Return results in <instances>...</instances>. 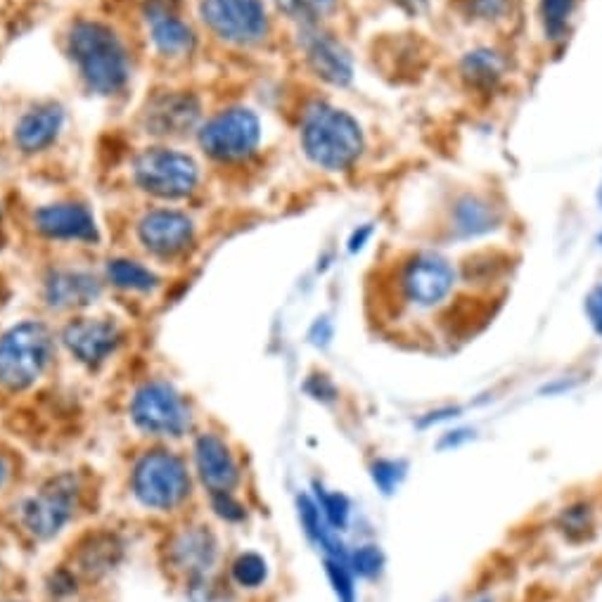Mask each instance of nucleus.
<instances>
[{
	"mask_svg": "<svg viewBox=\"0 0 602 602\" xmlns=\"http://www.w3.org/2000/svg\"><path fill=\"white\" fill-rule=\"evenodd\" d=\"M69 55L88 88L100 96H115L129 81V55L107 24L79 22L71 27Z\"/></svg>",
	"mask_w": 602,
	"mask_h": 602,
	"instance_id": "f257e3e1",
	"label": "nucleus"
},
{
	"mask_svg": "<svg viewBox=\"0 0 602 602\" xmlns=\"http://www.w3.org/2000/svg\"><path fill=\"white\" fill-rule=\"evenodd\" d=\"M304 150L314 164L327 171H344L363 152V131L358 121L325 102H314L306 109L302 124Z\"/></svg>",
	"mask_w": 602,
	"mask_h": 602,
	"instance_id": "f03ea898",
	"label": "nucleus"
},
{
	"mask_svg": "<svg viewBox=\"0 0 602 602\" xmlns=\"http://www.w3.org/2000/svg\"><path fill=\"white\" fill-rule=\"evenodd\" d=\"M52 358V335L48 325L24 320L0 337V385L22 392L39 379Z\"/></svg>",
	"mask_w": 602,
	"mask_h": 602,
	"instance_id": "7ed1b4c3",
	"label": "nucleus"
},
{
	"mask_svg": "<svg viewBox=\"0 0 602 602\" xmlns=\"http://www.w3.org/2000/svg\"><path fill=\"white\" fill-rule=\"evenodd\" d=\"M134 496L152 510H174L190 496V474L171 451H148L134 467Z\"/></svg>",
	"mask_w": 602,
	"mask_h": 602,
	"instance_id": "20e7f679",
	"label": "nucleus"
},
{
	"mask_svg": "<svg viewBox=\"0 0 602 602\" xmlns=\"http://www.w3.org/2000/svg\"><path fill=\"white\" fill-rule=\"evenodd\" d=\"M131 420L138 430L152 436H184L190 430L193 415L186 398L169 382H145L134 394Z\"/></svg>",
	"mask_w": 602,
	"mask_h": 602,
	"instance_id": "39448f33",
	"label": "nucleus"
},
{
	"mask_svg": "<svg viewBox=\"0 0 602 602\" xmlns=\"http://www.w3.org/2000/svg\"><path fill=\"white\" fill-rule=\"evenodd\" d=\"M81 496V486L75 474H58L43 484L39 494L24 501L22 505V524L29 534L48 541L58 536L67 522L75 517Z\"/></svg>",
	"mask_w": 602,
	"mask_h": 602,
	"instance_id": "423d86ee",
	"label": "nucleus"
},
{
	"mask_svg": "<svg viewBox=\"0 0 602 602\" xmlns=\"http://www.w3.org/2000/svg\"><path fill=\"white\" fill-rule=\"evenodd\" d=\"M134 176L145 193L164 199H180L195 190L199 171L188 155L157 148L136 159Z\"/></svg>",
	"mask_w": 602,
	"mask_h": 602,
	"instance_id": "0eeeda50",
	"label": "nucleus"
},
{
	"mask_svg": "<svg viewBox=\"0 0 602 602\" xmlns=\"http://www.w3.org/2000/svg\"><path fill=\"white\" fill-rule=\"evenodd\" d=\"M261 140V124L249 109H228L207 121L199 131V145L218 161H237L249 157Z\"/></svg>",
	"mask_w": 602,
	"mask_h": 602,
	"instance_id": "6e6552de",
	"label": "nucleus"
},
{
	"mask_svg": "<svg viewBox=\"0 0 602 602\" xmlns=\"http://www.w3.org/2000/svg\"><path fill=\"white\" fill-rule=\"evenodd\" d=\"M199 12L216 36L237 46L259 43L268 33V14L261 0H203Z\"/></svg>",
	"mask_w": 602,
	"mask_h": 602,
	"instance_id": "1a4fd4ad",
	"label": "nucleus"
},
{
	"mask_svg": "<svg viewBox=\"0 0 602 602\" xmlns=\"http://www.w3.org/2000/svg\"><path fill=\"white\" fill-rule=\"evenodd\" d=\"M455 270L442 254L423 251L411 259L404 270V295L417 306L442 304L453 289Z\"/></svg>",
	"mask_w": 602,
	"mask_h": 602,
	"instance_id": "9d476101",
	"label": "nucleus"
},
{
	"mask_svg": "<svg viewBox=\"0 0 602 602\" xmlns=\"http://www.w3.org/2000/svg\"><path fill=\"white\" fill-rule=\"evenodd\" d=\"M138 237L145 249L157 254V257H176L184 254L195 237L193 221L180 211L157 209L142 216L138 224Z\"/></svg>",
	"mask_w": 602,
	"mask_h": 602,
	"instance_id": "9b49d317",
	"label": "nucleus"
},
{
	"mask_svg": "<svg viewBox=\"0 0 602 602\" xmlns=\"http://www.w3.org/2000/svg\"><path fill=\"white\" fill-rule=\"evenodd\" d=\"M302 48L306 52L308 65H312V69L323 81L333 86L352 83L354 79L352 55L333 33L318 29L316 24H308L302 31Z\"/></svg>",
	"mask_w": 602,
	"mask_h": 602,
	"instance_id": "f8f14e48",
	"label": "nucleus"
},
{
	"mask_svg": "<svg viewBox=\"0 0 602 602\" xmlns=\"http://www.w3.org/2000/svg\"><path fill=\"white\" fill-rule=\"evenodd\" d=\"M62 342L75 358L86 363V366H100L102 361L117 352V346L121 344V330L117 323L102 318H79L65 327Z\"/></svg>",
	"mask_w": 602,
	"mask_h": 602,
	"instance_id": "ddd939ff",
	"label": "nucleus"
},
{
	"mask_svg": "<svg viewBox=\"0 0 602 602\" xmlns=\"http://www.w3.org/2000/svg\"><path fill=\"white\" fill-rule=\"evenodd\" d=\"M145 20H148L155 48L167 58H180L195 48V31L180 17L178 0H148Z\"/></svg>",
	"mask_w": 602,
	"mask_h": 602,
	"instance_id": "4468645a",
	"label": "nucleus"
},
{
	"mask_svg": "<svg viewBox=\"0 0 602 602\" xmlns=\"http://www.w3.org/2000/svg\"><path fill=\"white\" fill-rule=\"evenodd\" d=\"M195 463L205 486L211 494L233 491L240 482V467L235 463L230 446L218 434H203L195 444Z\"/></svg>",
	"mask_w": 602,
	"mask_h": 602,
	"instance_id": "2eb2a0df",
	"label": "nucleus"
},
{
	"mask_svg": "<svg viewBox=\"0 0 602 602\" xmlns=\"http://www.w3.org/2000/svg\"><path fill=\"white\" fill-rule=\"evenodd\" d=\"M33 224L50 240H77L96 243L98 226L96 218L81 205H50L36 211Z\"/></svg>",
	"mask_w": 602,
	"mask_h": 602,
	"instance_id": "dca6fc26",
	"label": "nucleus"
},
{
	"mask_svg": "<svg viewBox=\"0 0 602 602\" xmlns=\"http://www.w3.org/2000/svg\"><path fill=\"white\" fill-rule=\"evenodd\" d=\"M218 543L207 526H193L180 532L169 549L171 564L190 576V581L209 576L211 568L216 564Z\"/></svg>",
	"mask_w": 602,
	"mask_h": 602,
	"instance_id": "f3484780",
	"label": "nucleus"
},
{
	"mask_svg": "<svg viewBox=\"0 0 602 602\" xmlns=\"http://www.w3.org/2000/svg\"><path fill=\"white\" fill-rule=\"evenodd\" d=\"M199 119V102L190 93H167L157 98L145 115L148 131L155 136H184Z\"/></svg>",
	"mask_w": 602,
	"mask_h": 602,
	"instance_id": "a211bd4d",
	"label": "nucleus"
},
{
	"mask_svg": "<svg viewBox=\"0 0 602 602\" xmlns=\"http://www.w3.org/2000/svg\"><path fill=\"white\" fill-rule=\"evenodd\" d=\"M100 283L81 270H55L46 283V302L52 308H79L100 297Z\"/></svg>",
	"mask_w": 602,
	"mask_h": 602,
	"instance_id": "6ab92c4d",
	"label": "nucleus"
},
{
	"mask_svg": "<svg viewBox=\"0 0 602 602\" xmlns=\"http://www.w3.org/2000/svg\"><path fill=\"white\" fill-rule=\"evenodd\" d=\"M65 112L58 105H41L24 115L14 129V140L24 152H41L58 138Z\"/></svg>",
	"mask_w": 602,
	"mask_h": 602,
	"instance_id": "aec40b11",
	"label": "nucleus"
},
{
	"mask_svg": "<svg viewBox=\"0 0 602 602\" xmlns=\"http://www.w3.org/2000/svg\"><path fill=\"white\" fill-rule=\"evenodd\" d=\"M501 224L499 209L486 203L484 197L467 195L463 197L453 211V228L461 237H480L496 230Z\"/></svg>",
	"mask_w": 602,
	"mask_h": 602,
	"instance_id": "412c9836",
	"label": "nucleus"
},
{
	"mask_svg": "<svg viewBox=\"0 0 602 602\" xmlns=\"http://www.w3.org/2000/svg\"><path fill=\"white\" fill-rule=\"evenodd\" d=\"M463 77L474 88H494L503 77V60L491 50H472L463 58Z\"/></svg>",
	"mask_w": 602,
	"mask_h": 602,
	"instance_id": "4be33fe9",
	"label": "nucleus"
},
{
	"mask_svg": "<svg viewBox=\"0 0 602 602\" xmlns=\"http://www.w3.org/2000/svg\"><path fill=\"white\" fill-rule=\"evenodd\" d=\"M107 278L119 289L129 292H150L157 287L159 278L150 268H145L131 259H112L107 264Z\"/></svg>",
	"mask_w": 602,
	"mask_h": 602,
	"instance_id": "5701e85b",
	"label": "nucleus"
},
{
	"mask_svg": "<svg viewBox=\"0 0 602 602\" xmlns=\"http://www.w3.org/2000/svg\"><path fill=\"white\" fill-rule=\"evenodd\" d=\"M119 555H121V545L117 543V539L109 534H98L88 539V543L81 549L79 562L83 572L102 574L115 568Z\"/></svg>",
	"mask_w": 602,
	"mask_h": 602,
	"instance_id": "b1692460",
	"label": "nucleus"
},
{
	"mask_svg": "<svg viewBox=\"0 0 602 602\" xmlns=\"http://www.w3.org/2000/svg\"><path fill=\"white\" fill-rule=\"evenodd\" d=\"M314 486H316V503L320 507L323 517L335 529V532H342V529H346V524H349V515H352L349 499L339 494V491H327L318 482Z\"/></svg>",
	"mask_w": 602,
	"mask_h": 602,
	"instance_id": "393cba45",
	"label": "nucleus"
},
{
	"mask_svg": "<svg viewBox=\"0 0 602 602\" xmlns=\"http://www.w3.org/2000/svg\"><path fill=\"white\" fill-rule=\"evenodd\" d=\"M276 3L292 20H299L304 27H308L323 20L325 14H330L337 0H276Z\"/></svg>",
	"mask_w": 602,
	"mask_h": 602,
	"instance_id": "a878e982",
	"label": "nucleus"
},
{
	"mask_svg": "<svg viewBox=\"0 0 602 602\" xmlns=\"http://www.w3.org/2000/svg\"><path fill=\"white\" fill-rule=\"evenodd\" d=\"M233 579L243 589H259L268 579V564L259 553H243L233 562Z\"/></svg>",
	"mask_w": 602,
	"mask_h": 602,
	"instance_id": "bb28decb",
	"label": "nucleus"
},
{
	"mask_svg": "<svg viewBox=\"0 0 602 602\" xmlns=\"http://www.w3.org/2000/svg\"><path fill=\"white\" fill-rule=\"evenodd\" d=\"M574 10V0H541V17L549 39H562Z\"/></svg>",
	"mask_w": 602,
	"mask_h": 602,
	"instance_id": "cd10ccee",
	"label": "nucleus"
},
{
	"mask_svg": "<svg viewBox=\"0 0 602 602\" xmlns=\"http://www.w3.org/2000/svg\"><path fill=\"white\" fill-rule=\"evenodd\" d=\"M408 474V463L406 461H392V458H379L371 467V477L375 486L382 491L385 496H392L394 491L401 486V482L406 480Z\"/></svg>",
	"mask_w": 602,
	"mask_h": 602,
	"instance_id": "c85d7f7f",
	"label": "nucleus"
},
{
	"mask_svg": "<svg viewBox=\"0 0 602 602\" xmlns=\"http://www.w3.org/2000/svg\"><path fill=\"white\" fill-rule=\"evenodd\" d=\"M325 574H327V581H330V586H333L339 602H356L354 572L349 570V562L325 557Z\"/></svg>",
	"mask_w": 602,
	"mask_h": 602,
	"instance_id": "c756f323",
	"label": "nucleus"
},
{
	"mask_svg": "<svg viewBox=\"0 0 602 602\" xmlns=\"http://www.w3.org/2000/svg\"><path fill=\"white\" fill-rule=\"evenodd\" d=\"M382 568H385V553L377 545H361V549L349 553V570L354 576L361 579H375Z\"/></svg>",
	"mask_w": 602,
	"mask_h": 602,
	"instance_id": "7c9ffc66",
	"label": "nucleus"
},
{
	"mask_svg": "<svg viewBox=\"0 0 602 602\" xmlns=\"http://www.w3.org/2000/svg\"><path fill=\"white\" fill-rule=\"evenodd\" d=\"M211 507L218 517L226 522H240L245 520V507L233 499L230 491H221V494H211Z\"/></svg>",
	"mask_w": 602,
	"mask_h": 602,
	"instance_id": "2f4dec72",
	"label": "nucleus"
},
{
	"mask_svg": "<svg viewBox=\"0 0 602 602\" xmlns=\"http://www.w3.org/2000/svg\"><path fill=\"white\" fill-rule=\"evenodd\" d=\"M190 598H193V602H228V595L224 591L214 589V583L209 581V576L193 581Z\"/></svg>",
	"mask_w": 602,
	"mask_h": 602,
	"instance_id": "473e14b6",
	"label": "nucleus"
},
{
	"mask_svg": "<svg viewBox=\"0 0 602 602\" xmlns=\"http://www.w3.org/2000/svg\"><path fill=\"white\" fill-rule=\"evenodd\" d=\"M591 524V513H589V505H576V507H570L562 513V526L564 532H583Z\"/></svg>",
	"mask_w": 602,
	"mask_h": 602,
	"instance_id": "72a5a7b5",
	"label": "nucleus"
},
{
	"mask_svg": "<svg viewBox=\"0 0 602 602\" xmlns=\"http://www.w3.org/2000/svg\"><path fill=\"white\" fill-rule=\"evenodd\" d=\"M306 394H312L314 398L318 401H335L337 396V389L330 379H327L325 375H314V377H308L306 379V385H304Z\"/></svg>",
	"mask_w": 602,
	"mask_h": 602,
	"instance_id": "f704fd0d",
	"label": "nucleus"
},
{
	"mask_svg": "<svg viewBox=\"0 0 602 602\" xmlns=\"http://www.w3.org/2000/svg\"><path fill=\"white\" fill-rule=\"evenodd\" d=\"M586 316L593 325V330L602 337V285L591 289V295L586 297Z\"/></svg>",
	"mask_w": 602,
	"mask_h": 602,
	"instance_id": "c9c22d12",
	"label": "nucleus"
},
{
	"mask_svg": "<svg viewBox=\"0 0 602 602\" xmlns=\"http://www.w3.org/2000/svg\"><path fill=\"white\" fill-rule=\"evenodd\" d=\"M308 339H312V344L316 346H325L327 342L333 339V325L327 318H318L312 327V333H308Z\"/></svg>",
	"mask_w": 602,
	"mask_h": 602,
	"instance_id": "e433bc0d",
	"label": "nucleus"
},
{
	"mask_svg": "<svg viewBox=\"0 0 602 602\" xmlns=\"http://www.w3.org/2000/svg\"><path fill=\"white\" fill-rule=\"evenodd\" d=\"M461 415V408H442V411H432L427 413L423 420H420L417 427H432V425H440V423H446V420L451 417H458Z\"/></svg>",
	"mask_w": 602,
	"mask_h": 602,
	"instance_id": "4c0bfd02",
	"label": "nucleus"
},
{
	"mask_svg": "<svg viewBox=\"0 0 602 602\" xmlns=\"http://www.w3.org/2000/svg\"><path fill=\"white\" fill-rule=\"evenodd\" d=\"M371 235H373V228H371V226H363V228L354 230L352 240H349V251H352V254L361 251L363 247H366V243H368V237H371Z\"/></svg>",
	"mask_w": 602,
	"mask_h": 602,
	"instance_id": "58836bf2",
	"label": "nucleus"
},
{
	"mask_svg": "<svg viewBox=\"0 0 602 602\" xmlns=\"http://www.w3.org/2000/svg\"><path fill=\"white\" fill-rule=\"evenodd\" d=\"M470 440V432L467 430H455V432H448L446 436H444V440L440 442V448L444 451V448H455V446H461L463 442H467Z\"/></svg>",
	"mask_w": 602,
	"mask_h": 602,
	"instance_id": "ea45409f",
	"label": "nucleus"
},
{
	"mask_svg": "<svg viewBox=\"0 0 602 602\" xmlns=\"http://www.w3.org/2000/svg\"><path fill=\"white\" fill-rule=\"evenodd\" d=\"M394 3H398L401 8L408 10V12H420L427 6V0H394Z\"/></svg>",
	"mask_w": 602,
	"mask_h": 602,
	"instance_id": "a19ab883",
	"label": "nucleus"
},
{
	"mask_svg": "<svg viewBox=\"0 0 602 602\" xmlns=\"http://www.w3.org/2000/svg\"><path fill=\"white\" fill-rule=\"evenodd\" d=\"M6 480H8V465L3 458H0V486L6 484Z\"/></svg>",
	"mask_w": 602,
	"mask_h": 602,
	"instance_id": "79ce46f5",
	"label": "nucleus"
},
{
	"mask_svg": "<svg viewBox=\"0 0 602 602\" xmlns=\"http://www.w3.org/2000/svg\"><path fill=\"white\" fill-rule=\"evenodd\" d=\"M598 199H600V207H602V188H600V195H598Z\"/></svg>",
	"mask_w": 602,
	"mask_h": 602,
	"instance_id": "37998d69",
	"label": "nucleus"
},
{
	"mask_svg": "<svg viewBox=\"0 0 602 602\" xmlns=\"http://www.w3.org/2000/svg\"><path fill=\"white\" fill-rule=\"evenodd\" d=\"M480 602H491V600H488V598H484V600H480Z\"/></svg>",
	"mask_w": 602,
	"mask_h": 602,
	"instance_id": "c03bdc74",
	"label": "nucleus"
}]
</instances>
